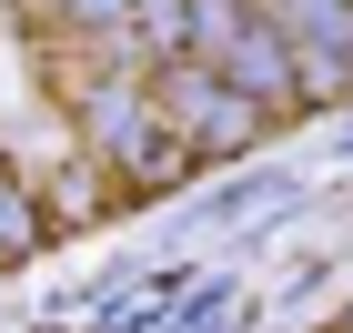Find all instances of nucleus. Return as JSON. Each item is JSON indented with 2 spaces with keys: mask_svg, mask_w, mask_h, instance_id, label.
<instances>
[{
  "mask_svg": "<svg viewBox=\"0 0 353 333\" xmlns=\"http://www.w3.org/2000/svg\"><path fill=\"white\" fill-rule=\"evenodd\" d=\"M30 243H41V212H30V192L0 172V263H21Z\"/></svg>",
  "mask_w": 353,
  "mask_h": 333,
  "instance_id": "nucleus-3",
  "label": "nucleus"
},
{
  "mask_svg": "<svg viewBox=\"0 0 353 333\" xmlns=\"http://www.w3.org/2000/svg\"><path fill=\"white\" fill-rule=\"evenodd\" d=\"M343 333H353V313H343Z\"/></svg>",
  "mask_w": 353,
  "mask_h": 333,
  "instance_id": "nucleus-4",
  "label": "nucleus"
},
{
  "mask_svg": "<svg viewBox=\"0 0 353 333\" xmlns=\"http://www.w3.org/2000/svg\"><path fill=\"white\" fill-rule=\"evenodd\" d=\"M162 121L182 132V152H243L263 132V101H243L212 61H172L162 71Z\"/></svg>",
  "mask_w": 353,
  "mask_h": 333,
  "instance_id": "nucleus-1",
  "label": "nucleus"
},
{
  "mask_svg": "<svg viewBox=\"0 0 353 333\" xmlns=\"http://www.w3.org/2000/svg\"><path fill=\"white\" fill-rule=\"evenodd\" d=\"M152 121H162V101H141V91H101V101H91V141H101L121 172H141V182L182 162V152H162V141H152Z\"/></svg>",
  "mask_w": 353,
  "mask_h": 333,
  "instance_id": "nucleus-2",
  "label": "nucleus"
}]
</instances>
